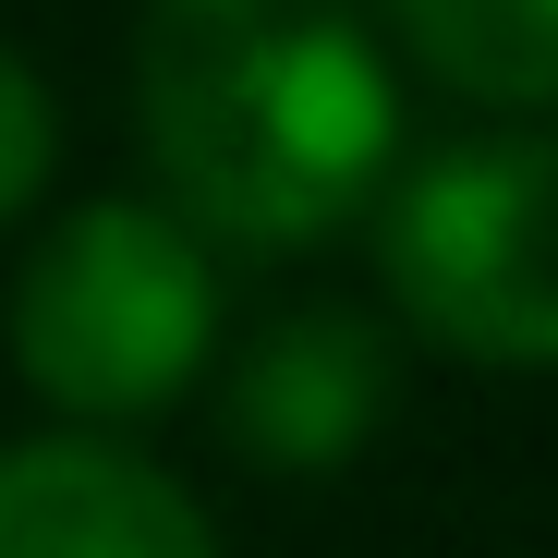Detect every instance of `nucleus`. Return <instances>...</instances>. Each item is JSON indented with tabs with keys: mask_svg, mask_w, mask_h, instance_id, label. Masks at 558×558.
I'll use <instances>...</instances> for the list:
<instances>
[{
	"mask_svg": "<svg viewBox=\"0 0 558 558\" xmlns=\"http://www.w3.org/2000/svg\"><path fill=\"white\" fill-rule=\"evenodd\" d=\"M219 352V255L158 195H98L37 231L13 279V364L61 425H146Z\"/></svg>",
	"mask_w": 558,
	"mask_h": 558,
	"instance_id": "obj_2",
	"label": "nucleus"
},
{
	"mask_svg": "<svg viewBox=\"0 0 558 558\" xmlns=\"http://www.w3.org/2000/svg\"><path fill=\"white\" fill-rule=\"evenodd\" d=\"M0 558H219V522L122 437L0 449Z\"/></svg>",
	"mask_w": 558,
	"mask_h": 558,
	"instance_id": "obj_5",
	"label": "nucleus"
},
{
	"mask_svg": "<svg viewBox=\"0 0 558 558\" xmlns=\"http://www.w3.org/2000/svg\"><path fill=\"white\" fill-rule=\"evenodd\" d=\"M134 134L195 243L304 255L389 195L401 61L364 0H146Z\"/></svg>",
	"mask_w": 558,
	"mask_h": 558,
	"instance_id": "obj_1",
	"label": "nucleus"
},
{
	"mask_svg": "<svg viewBox=\"0 0 558 558\" xmlns=\"http://www.w3.org/2000/svg\"><path fill=\"white\" fill-rule=\"evenodd\" d=\"M377 279L461 364H558V122H498L413 158L377 207Z\"/></svg>",
	"mask_w": 558,
	"mask_h": 558,
	"instance_id": "obj_3",
	"label": "nucleus"
},
{
	"mask_svg": "<svg viewBox=\"0 0 558 558\" xmlns=\"http://www.w3.org/2000/svg\"><path fill=\"white\" fill-rule=\"evenodd\" d=\"M401 401V340L352 304H292L267 316L231 377H219V449L255 461V474H328Z\"/></svg>",
	"mask_w": 558,
	"mask_h": 558,
	"instance_id": "obj_4",
	"label": "nucleus"
},
{
	"mask_svg": "<svg viewBox=\"0 0 558 558\" xmlns=\"http://www.w3.org/2000/svg\"><path fill=\"white\" fill-rule=\"evenodd\" d=\"M389 13V37L474 110L558 122V0H364Z\"/></svg>",
	"mask_w": 558,
	"mask_h": 558,
	"instance_id": "obj_6",
	"label": "nucleus"
},
{
	"mask_svg": "<svg viewBox=\"0 0 558 558\" xmlns=\"http://www.w3.org/2000/svg\"><path fill=\"white\" fill-rule=\"evenodd\" d=\"M49 158H61V110H49V85L0 49V231L49 195Z\"/></svg>",
	"mask_w": 558,
	"mask_h": 558,
	"instance_id": "obj_7",
	"label": "nucleus"
}]
</instances>
